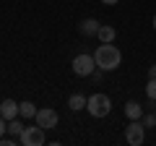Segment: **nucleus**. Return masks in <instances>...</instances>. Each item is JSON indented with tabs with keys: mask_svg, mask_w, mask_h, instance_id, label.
Segmentation results:
<instances>
[{
	"mask_svg": "<svg viewBox=\"0 0 156 146\" xmlns=\"http://www.w3.org/2000/svg\"><path fill=\"white\" fill-rule=\"evenodd\" d=\"M23 128H26V125H23V123H21V120H18V118L8 120V133H11V136H16V138H18V136L23 133Z\"/></svg>",
	"mask_w": 156,
	"mask_h": 146,
	"instance_id": "ddd939ff",
	"label": "nucleus"
},
{
	"mask_svg": "<svg viewBox=\"0 0 156 146\" xmlns=\"http://www.w3.org/2000/svg\"><path fill=\"white\" fill-rule=\"evenodd\" d=\"M70 68H73V73H76V76H81V78H89L91 73L96 71V60H94V55H89V52H81V55L73 57Z\"/></svg>",
	"mask_w": 156,
	"mask_h": 146,
	"instance_id": "7ed1b4c3",
	"label": "nucleus"
},
{
	"mask_svg": "<svg viewBox=\"0 0 156 146\" xmlns=\"http://www.w3.org/2000/svg\"><path fill=\"white\" fill-rule=\"evenodd\" d=\"M125 118H128V120H140V118H143V104H138V102H128V104H125Z\"/></svg>",
	"mask_w": 156,
	"mask_h": 146,
	"instance_id": "9b49d317",
	"label": "nucleus"
},
{
	"mask_svg": "<svg viewBox=\"0 0 156 146\" xmlns=\"http://www.w3.org/2000/svg\"><path fill=\"white\" fill-rule=\"evenodd\" d=\"M154 31H156V16H154Z\"/></svg>",
	"mask_w": 156,
	"mask_h": 146,
	"instance_id": "aec40b11",
	"label": "nucleus"
},
{
	"mask_svg": "<svg viewBox=\"0 0 156 146\" xmlns=\"http://www.w3.org/2000/svg\"><path fill=\"white\" fill-rule=\"evenodd\" d=\"M86 110H89L91 118H107V115L112 112V99H109L107 94H101V91H96V94L89 97Z\"/></svg>",
	"mask_w": 156,
	"mask_h": 146,
	"instance_id": "f03ea898",
	"label": "nucleus"
},
{
	"mask_svg": "<svg viewBox=\"0 0 156 146\" xmlns=\"http://www.w3.org/2000/svg\"><path fill=\"white\" fill-rule=\"evenodd\" d=\"M34 123L42 125L44 130H50V128H55V125L60 123V115H57L52 107H42V110H37V118H34Z\"/></svg>",
	"mask_w": 156,
	"mask_h": 146,
	"instance_id": "423d86ee",
	"label": "nucleus"
},
{
	"mask_svg": "<svg viewBox=\"0 0 156 146\" xmlns=\"http://www.w3.org/2000/svg\"><path fill=\"white\" fill-rule=\"evenodd\" d=\"M18 118H23V120L37 118V104H31V102H18Z\"/></svg>",
	"mask_w": 156,
	"mask_h": 146,
	"instance_id": "f8f14e48",
	"label": "nucleus"
},
{
	"mask_svg": "<svg viewBox=\"0 0 156 146\" xmlns=\"http://www.w3.org/2000/svg\"><path fill=\"white\" fill-rule=\"evenodd\" d=\"M16 144H18L16 136H11V138H3V136H0V146H16Z\"/></svg>",
	"mask_w": 156,
	"mask_h": 146,
	"instance_id": "dca6fc26",
	"label": "nucleus"
},
{
	"mask_svg": "<svg viewBox=\"0 0 156 146\" xmlns=\"http://www.w3.org/2000/svg\"><path fill=\"white\" fill-rule=\"evenodd\" d=\"M125 141H128L130 146H140L146 141V125L143 120H130L128 128H125Z\"/></svg>",
	"mask_w": 156,
	"mask_h": 146,
	"instance_id": "39448f33",
	"label": "nucleus"
},
{
	"mask_svg": "<svg viewBox=\"0 0 156 146\" xmlns=\"http://www.w3.org/2000/svg\"><path fill=\"white\" fill-rule=\"evenodd\" d=\"M94 60H96V68H99V71L109 73V71H117V68L122 65V52L117 50L112 42L109 45L99 42V47H96V52H94Z\"/></svg>",
	"mask_w": 156,
	"mask_h": 146,
	"instance_id": "f257e3e1",
	"label": "nucleus"
},
{
	"mask_svg": "<svg viewBox=\"0 0 156 146\" xmlns=\"http://www.w3.org/2000/svg\"><path fill=\"white\" fill-rule=\"evenodd\" d=\"M99 26L101 24L96 21V18H83V21L78 24V31L83 34V37H96V34H99Z\"/></svg>",
	"mask_w": 156,
	"mask_h": 146,
	"instance_id": "0eeeda50",
	"label": "nucleus"
},
{
	"mask_svg": "<svg viewBox=\"0 0 156 146\" xmlns=\"http://www.w3.org/2000/svg\"><path fill=\"white\" fill-rule=\"evenodd\" d=\"M86 104H89V97H83V94H70L68 97V107H70L73 112H81V110H86Z\"/></svg>",
	"mask_w": 156,
	"mask_h": 146,
	"instance_id": "1a4fd4ad",
	"label": "nucleus"
},
{
	"mask_svg": "<svg viewBox=\"0 0 156 146\" xmlns=\"http://www.w3.org/2000/svg\"><path fill=\"white\" fill-rule=\"evenodd\" d=\"M140 120H143V125H146V128H154V125H156V115H154V110L143 112V118H140Z\"/></svg>",
	"mask_w": 156,
	"mask_h": 146,
	"instance_id": "4468645a",
	"label": "nucleus"
},
{
	"mask_svg": "<svg viewBox=\"0 0 156 146\" xmlns=\"http://www.w3.org/2000/svg\"><path fill=\"white\" fill-rule=\"evenodd\" d=\"M148 78H156V65H151V68H148Z\"/></svg>",
	"mask_w": 156,
	"mask_h": 146,
	"instance_id": "a211bd4d",
	"label": "nucleus"
},
{
	"mask_svg": "<svg viewBox=\"0 0 156 146\" xmlns=\"http://www.w3.org/2000/svg\"><path fill=\"white\" fill-rule=\"evenodd\" d=\"M44 141H47V133H44V128L42 125H26L23 128V133L18 136V144H23V146H44Z\"/></svg>",
	"mask_w": 156,
	"mask_h": 146,
	"instance_id": "20e7f679",
	"label": "nucleus"
},
{
	"mask_svg": "<svg viewBox=\"0 0 156 146\" xmlns=\"http://www.w3.org/2000/svg\"><path fill=\"white\" fill-rule=\"evenodd\" d=\"M115 37H117V29L115 26H109V24H101V26H99V34H96V39H99V42L109 45V42H115Z\"/></svg>",
	"mask_w": 156,
	"mask_h": 146,
	"instance_id": "9d476101",
	"label": "nucleus"
},
{
	"mask_svg": "<svg viewBox=\"0 0 156 146\" xmlns=\"http://www.w3.org/2000/svg\"><path fill=\"white\" fill-rule=\"evenodd\" d=\"M99 3H104V5H117L120 0H99Z\"/></svg>",
	"mask_w": 156,
	"mask_h": 146,
	"instance_id": "6ab92c4d",
	"label": "nucleus"
},
{
	"mask_svg": "<svg viewBox=\"0 0 156 146\" xmlns=\"http://www.w3.org/2000/svg\"><path fill=\"white\" fill-rule=\"evenodd\" d=\"M3 133H8V120L0 115V136H3Z\"/></svg>",
	"mask_w": 156,
	"mask_h": 146,
	"instance_id": "f3484780",
	"label": "nucleus"
},
{
	"mask_svg": "<svg viewBox=\"0 0 156 146\" xmlns=\"http://www.w3.org/2000/svg\"><path fill=\"white\" fill-rule=\"evenodd\" d=\"M146 97H148V99H156V78H148V86H146Z\"/></svg>",
	"mask_w": 156,
	"mask_h": 146,
	"instance_id": "2eb2a0df",
	"label": "nucleus"
},
{
	"mask_svg": "<svg viewBox=\"0 0 156 146\" xmlns=\"http://www.w3.org/2000/svg\"><path fill=\"white\" fill-rule=\"evenodd\" d=\"M0 115H3L5 120L18 118V102H13V99H3V102H0Z\"/></svg>",
	"mask_w": 156,
	"mask_h": 146,
	"instance_id": "6e6552de",
	"label": "nucleus"
}]
</instances>
